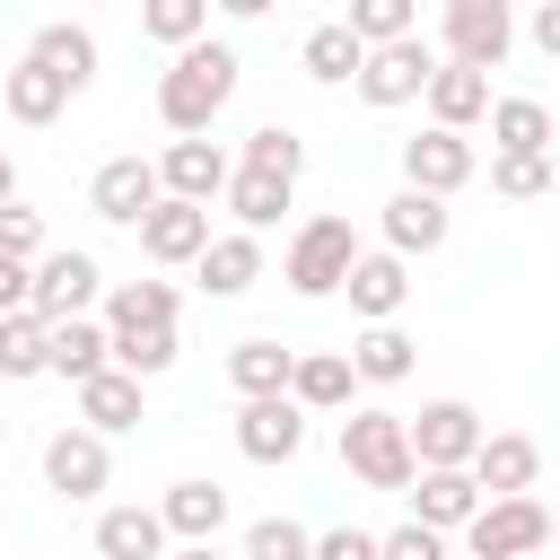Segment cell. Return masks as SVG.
Here are the masks:
<instances>
[{"label":"cell","instance_id":"6da1fadb","mask_svg":"<svg viewBox=\"0 0 560 560\" xmlns=\"http://www.w3.org/2000/svg\"><path fill=\"white\" fill-rule=\"evenodd\" d=\"M236 70H245V61H236L228 44H210V35L184 44V52L158 70V114H166V131H175V140L210 131V122L228 114V96H236Z\"/></svg>","mask_w":560,"mask_h":560},{"label":"cell","instance_id":"7a4b0ae2","mask_svg":"<svg viewBox=\"0 0 560 560\" xmlns=\"http://www.w3.org/2000/svg\"><path fill=\"white\" fill-rule=\"evenodd\" d=\"M341 472L350 481H368V490H411V429H402V411H350L341 420Z\"/></svg>","mask_w":560,"mask_h":560},{"label":"cell","instance_id":"3957f363","mask_svg":"<svg viewBox=\"0 0 560 560\" xmlns=\"http://www.w3.org/2000/svg\"><path fill=\"white\" fill-rule=\"evenodd\" d=\"M350 262H359V236H350V219H341V210H324V219H306V228L289 236L280 280H289L298 298H341Z\"/></svg>","mask_w":560,"mask_h":560},{"label":"cell","instance_id":"277c9868","mask_svg":"<svg viewBox=\"0 0 560 560\" xmlns=\"http://www.w3.org/2000/svg\"><path fill=\"white\" fill-rule=\"evenodd\" d=\"M542 542H551V508H542L534 490L481 499L472 525H464V560H525V551H542Z\"/></svg>","mask_w":560,"mask_h":560},{"label":"cell","instance_id":"5b68a950","mask_svg":"<svg viewBox=\"0 0 560 560\" xmlns=\"http://www.w3.org/2000/svg\"><path fill=\"white\" fill-rule=\"evenodd\" d=\"M402 429H411V464H420V472L472 464V446L490 438V429H481V411H472L464 394H438V402H420V420H402Z\"/></svg>","mask_w":560,"mask_h":560},{"label":"cell","instance_id":"8992f818","mask_svg":"<svg viewBox=\"0 0 560 560\" xmlns=\"http://www.w3.org/2000/svg\"><path fill=\"white\" fill-rule=\"evenodd\" d=\"M508 44H516V0H446V61L490 79Z\"/></svg>","mask_w":560,"mask_h":560},{"label":"cell","instance_id":"52a82bcc","mask_svg":"<svg viewBox=\"0 0 560 560\" xmlns=\"http://www.w3.org/2000/svg\"><path fill=\"white\" fill-rule=\"evenodd\" d=\"M429 79H438V52H429L420 35H394V44H376V52L359 61V79H350V88H359L376 114H394V105H411Z\"/></svg>","mask_w":560,"mask_h":560},{"label":"cell","instance_id":"ba28073f","mask_svg":"<svg viewBox=\"0 0 560 560\" xmlns=\"http://www.w3.org/2000/svg\"><path fill=\"white\" fill-rule=\"evenodd\" d=\"M105 298V271H96V254H79V245H52V254H35V315L44 324H70V315H88Z\"/></svg>","mask_w":560,"mask_h":560},{"label":"cell","instance_id":"9c48e42d","mask_svg":"<svg viewBox=\"0 0 560 560\" xmlns=\"http://www.w3.org/2000/svg\"><path fill=\"white\" fill-rule=\"evenodd\" d=\"M158 158H105L96 175H88V210L105 219V228H140L149 210H158Z\"/></svg>","mask_w":560,"mask_h":560},{"label":"cell","instance_id":"30bf717a","mask_svg":"<svg viewBox=\"0 0 560 560\" xmlns=\"http://www.w3.org/2000/svg\"><path fill=\"white\" fill-rule=\"evenodd\" d=\"M105 481H114V446H105L96 429L70 420V429L44 438V490H61V499H96Z\"/></svg>","mask_w":560,"mask_h":560},{"label":"cell","instance_id":"8fae6325","mask_svg":"<svg viewBox=\"0 0 560 560\" xmlns=\"http://www.w3.org/2000/svg\"><path fill=\"white\" fill-rule=\"evenodd\" d=\"M472 166H481V158H472L464 131H438V122H429V131L402 140V184H411V192H438V201H446V192L472 184Z\"/></svg>","mask_w":560,"mask_h":560},{"label":"cell","instance_id":"7c38bea8","mask_svg":"<svg viewBox=\"0 0 560 560\" xmlns=\"http://www.w3.org/2000/svg\"><path fill=\"white\" fill-rule=\"evenodd\" d=\"M306 446V411L289 394H262V402H236V455L245 464H298Z\"/></svg>","mask_w":560,"mask_h":560},{"label":"cell","instance_id":"4fadbf2b","mask_svg":"<svg viewBox=\"0 0 560 560\" xmlns=\"http://www.w3.org/2000/svg\"><path fill=\"white\" fill-rule=\"evenodd\" d=\"M228 175H236V158L210 140V131H192V140H166V158H158V184L175 192V201H219L228 192Z\"/></svg>","mask_w":560,"mask_h":560},{"label":"cell","instance_id":"5bb4252c","mask_svg":"<svg viewBox=\"0 0 560 560\" xmlns=\"http://www.w3.org/2000/svg\"><path fill=\"white\" fill-rule=\"evenodd\" d=\"M464 472H472V490H481V499H516V490H534V481H542V446H534L525 429H490V438L472 446V464H464Z\"/></svg>","mask_w":560,"mask_h":560},{"label":"cell","instance_id":"9a60e30c","mask_svg":"<svg viewBox=\"0 0 560 560\" xmlns=\"http://www.w3.org/2000/svg\"><path fill=\"white\" fill-rule=\"evenodd\" d=\"M446 236H455V210H446L438 192H411V184H402V192L385 201V254L411 262V254H438Z\"/></svg>","mask_w":560,"mask_h":560},{"label":"cell","instance_id":"2e32d148","mask_svg":"<svg viewBox=\"0 0 560 560\" xmlns=\"http://www.w3.org/2000/svg\"><path fill=\"white\" fill-rule=\"evenodd\" d=\"M201 245H210V210L158 192V210L140 219V254H149V262H201Z\"/></svg>","mask_w":560,"mask_h":560},{"label":"cell","instance_id":"e0dca14e","mask_svg":"<svg viewBox=\"0 0 560 560\" xmlns=\"http://www.w3.org/2000/svg\"><path fill=\"white\" fill-rule=\"evenodd\" d=\"M341 298H350L359 324H394L402 298H411V262H402V254H359L350 280H341Z\"/></svg>","mask_w":560,"mask_h":560},{"label":"cell","instance_id":"ac0fdd59","mask_svg":"<svg viewBox=\"0 0 560 560\" xmlns=\"http://www.w3.org/2000/svg\"><path fill=\"white\" fill-rule=\"evenodd\" d=\"M402 499H411V525H429V534H464L472 508H481V490H472L464 464H446V472H411Z\"/></svg>","mask_w":560,"mask_h":560},{"label":"cell","instance_id":"d6986e66","mask_svg":"<svg viewBox=\"0 0 560 560\" xmlns=\"http://www.w3.org/2000/svg\"><path fill=\"white\" fill-rule=\"evenodd\" d=\"M490 158H551V105L542 96H490Z\"/></svg>","mask_w":560,"mask_h":560},{"label":"cell","instance_id":"ffe728a7","mask_svg":"<svg viewBox=\"0 0 560 560\" xmlns=\"http://www.w3.org/2000/svg\"><path fill=\"white\" fill-rule=\"evenodd\" d=\"M79 394V429H96V438H122V429H140V376H122V368H96L88 385H70Z\"/></svg>","mask_w":560,"mask_h":560},{"label":"cell","instance_id":"44dd1931","mask_svg":"<svg viewBox=\"0 0 560 560\" xmlns=\"http://www.w3.org/2000/svg\"><path fill=\"white\" fill-rule=\"evenodd\" d=\"M420 96H429V122H438V131H472V122L490 114V79L464 70V61H438V79H429Z\"/></svg>","mask_w":560,"mask_h":560},{"label":"cell","instance_id":"7402d4cb","mask_svg":"<svg viewBox=\"0 0 560 560\" xmlns=\"http://www.w3.org/2000/svg\"><path fill=\"white\" fill-rule=\"evenodd\" d=\"M350 350H298V368H289V402L298 411H350Z\"/></svg>","mask_w":560,"mask_h":560},{"label":"cell","instance_id":"603a6c76","mask_svg":"<svg viewBox=\"0 0 560 560\" xmlns=\"http://www.w3.org/2000/svg\"><path fill=\"white\" fill-rule=\"evenodd\" d=\"M158 516H166V542H219L228 490H219V481H175V490L158 499Z\"/></svg>","mask_w":560,"mask_h":560},{"label":"cell","instance_id":"cb8c5ba5","mask_svg":"<svg viewBox=\"0 0 560 560\" xmlns=\"http://www.w3.org/2000/svg\"><path fill=\"white\" fill-rule=\"evenodd\" d=\"M26 61H44V70H52V79L79 96V88L96 79V35H88V26H70V18H52V26H35Z\"/></svg>","mask_w":560,"mask_h":560},{"label":"cell","instance_id":"d4e9b609","mask_svg":"<svg viewBox=\"0 0 560 560\" xmlns=\"http://www.w3.org/2000/svg\"><path fill=\"white\" fill-rule=\"evenodd\" d=\"M0 105H9V122L44 131V122H61V114H70V88H61L44 61H18V70L0 79Z\"/></svg>","mask_w":560,"mask_h":560},{"label":"cell","instance_id":"484cf974","mask_svg":"<svg viewBox=\"0 0 560 560\" xmlns=\"http://www.w3.org/2000/svg\"><path fill=\"white\" fill-rule=\"evenodd\" d=\"M192 271H201L210 298H245V289L262 280V236H245V228H236V236H210Z\"/></svg>","mask_w":560,"mask_h":560},{"label":"cell","instance_id":"4316f807","mask_svg":"<svg viewBox=\"0 0 560 560\" xmlns=\"http://www.w3.org/2000/svg\"><path fill=\"white\" fill-rule=\"evenodd\" d=\"M175 315H184L175 280H114L105 289V332H149V324H175Z\"/></svg>","mask_w":560,"mask_h":560},{"label":"cell","instance_id":"83f0119b","mask_svg":"<svg viewBox=\"0 0 560 560\" xmlns=\"http://www.w3.org/2000/svg\"><path fill=\"white\" fill-rule=\"evenodd\" d=\"M96 560H166V516L158 508H105L96 516Z\"/></svg>","mask_w":560,"mask_h":560},{"label":"cell","instance_id":"f1b7e54d","mask_svg":"<svg viewBox=\"0 0 560 560\" xmlns=\"http://www.w3.org/2000/svg\"><path fill=\"white\" fill-rule=\"evenodd\" d=\"M289 368H298V350H280V341H236L228 350V385H236V402H262V394H289Z\"/></svg>","mask_w":560,"mask_h":560},{"label":"cell","instance_id":"f546056e","mask_svg":"<svg viewBox=\"0 0 560 560\" xmlns=\"http://www.w3.org/2000/svg\"><path fill=\"white\" fill-rule=\"evenodd\" d=\"M359 61H368V44H359L341 18H332V26H315V35L298 44V70H306L315 88H350V79H359Z\"/></svg>","mask_w":560,"mask_h":560},{"label":"cell","instance_id":"4dcf8cb0","mask_svg":"<svg viewBox=\"0 0 560 560\" xmlns=\"http://www.w3.org/2000/svg\"><path fill=\"white\" fill-rule=\"evenodd\" d=\"M96 368H114V332H105L96 315H70V324H52V376L88 385Z\"/></svg>","mask_w":560,"mask_h":560},{"label":"cell","instance_id":"1f68e13d","mask_svg":"<svg viewBox=\"0 0 560 560\" xmlns=\"http://www.w3.org/2000/svg\"><path fill=\"white\" fill-rule=\"evenodd\" d=\"M411 350H420V341H411L402 324H368V332L350 341V376H359V385H402V376H411Z\"/></svg>","mask_w":560,"mask_h":560},{"label":"cell","instance_id":"d6a6232c","mask_svg":"<svg viewBox=\"0 0 560 560\" xmlns=\"http://www.w3.org/2000/svg\"><path fill=\"white\" fill-rule=\"evenodd\" d=\"M0 376H52V324L26 306V315H0Z\"/></svg>","mask_w":560,"mask_h":560},{"label":"cell","instance_id":"836d02e7","mask_svg":"<svg viewBox=\"0 0 560 560\" xmlns=\"http://www.w3.org/2000/svg\"><path fill=\"white\" fill-rule=\"evenodd\" d=\"M289 192H298V184H280V175H254V166H236L219 201L236 210V228H245V236H262V228H271V219L289 210Z\"/></svg>","mask_w":560,"mask_h":560},{"label":"cell","instance_id":"e575fe53","mask_svg":"<svg viewBox=\"0 0 560 560\" xmlns=\"http://www.w3.org/2000/svg\"><path fill=\"white\" fill-rule=\"evenodd\" d=\"M140 35L166 44V52H184V44L210 35V0H140Z\"/></svg>","mask_w":560,"mask_h":560},{"label":"cell","instance_id":"d590c367","mask_svg":"<svg viewBox=\"0 0 560 560\" xmlns=\"http://www.w3.org/2000/svg\"><path fill=\"white\" fill-rule=\"evenodd\" d=\"M236 166H254V175H280V184H298L306 175V140L289 131V122H262V131H245V158Z\"/></svg>","mask_w":560,"mask_h":560},{"label":"cell","instance_id":"8d00e7d4","mask_svg":"<svg viewBox=\"0 0 560 560\" xmlns=\"http://www.w3.org/2000/svg\"><path fill=\"white\" fill-rule=\"evenodd\" d=\"M175 350H184V341H175V324L114 332V368H122V376H140V385H149V376H166V368H175Z\"/></svg>","mask_w":560,"mask_h":560},{"label":"cell","instance_id":"74e56055","mask_svg":"<svg viewBox=\"0 0 560 560\" xmlns=\"http://www.w3.org/2000/svg\"><path fill=\"white\" fill-rule=\"evenodd\" d=\"M368 52L376 44H394V35H420V0H350V18H341Z\"/></svg>","mask_w":560,"mask_h":560},{"label":"cell","instance_id":"f35d334b","mask_svg":"<svg viewBox=\"0 0 560 560\" xmlns=\"http://www.w3.org/2000/svg\"><path fill=\"white\" fill-rule=\"evenodd\" d=\"M245 560H315V534L298 516H254L245 525Z\"/></svg>","mask_w":560,"mask_h":560},{"label":"cell","instance_id":"ab89813d","mask_svg":"<svg viewBox=\"0 0 560 560\" xmlns=\"http://www.w3.org/2000/svg\"><path fill=\"white\" fill-rule=\"evenodd\" d=\"M490 192L499 201H542L551 192V158H490Z\"/></svg>","mask_w":560,"mask_h":560},{"label":"cell","instance_id":"60d3db41","mask_svg":"<svg viewBox=\"0 0 560 560\" xmlns=\"http://www.w3.org/2000/svg\"><path fill=\"white\" fill-rule=\"evenodd\" d=\"M0 254H9V262H35V254H44V210L0 201Z\"/></svg>","mask_w":560,"mask_h":560},{"label":"cell","instance_id":"b9f144b4","mask_svg":"<svg viewBox=\"0 0 560 560\" xmlns=\"http://www.w3.org/2000/svg\"><path fill=\"white\" fill-rule=\"evenodd\" d=\"M376 560H455V551L429 525H394V534H376Z\"/></svg>","mask_w":560,"mask_h":560},{"label":"cell","instance_id":"7bdbcfd3","mask_svg":"<svg viewBox=\"0 0 560 560\" xmlns=\"http://www.w3.org/2000/svg\"><path fill=\"white\" fill-rule=\"evenodd\" d=\"M315 560H376V534H359V525H332V534H315Z\"/></svg>","mask_w":560,"mask_h":560},{"label":"cell","instance_id":"ee69618b","mask_svg":"<svg viewBox=\"0 0 560 560\" xmlns=\"http://www.w3.org/2000/svg\"><path fill=\"white\" fill-rule=\"evenodd\" d=\"M26 298H35V262H9L0 254V315H26Z\"/></svg>","mask_w":560,"mask_h":560},{"label":"cell","instance_id":"f6af8a7d","mask_svg":"<svg viewBox=\"0 0 560 560\" xmlns=\"http://www.w3.org/2000/svg\"><path fill=\"white\" fill-rule=\"evenodd\" d=\"M525 35H534V52H542V61H560V0H542Z\"/></svg>","mask_w":560,"mask_h":560},{"label":"cell","instance_id":"bcb514c9","mask_svg":"<svg viewBox=\"0 0 560 560\" xmlns=\"http://www.w3.org/2000/svg\"><path fill=\"white\" fill-rule=\"evenodd\" d=\"M210 9H228V18H262L271 0H210Z\"/></svg>","mask_w":560,"mask_h":560},{"label":"cell","instance_id":"7dc6e473","mask_svg":"<svg viewBox=\"0 0 560 560\" xmlns=\"http://www.w3.org/2000/svg\"><path fill=\"white\" fill-rule=\"evenodd\" d=\"M166 560H219V542H175Z\"/></svg>","mask_w":560,"mask_h":560},{"label":"cell","instance_id":"c3c4849f","mask_svg":"<svg viewBox=\"0 0 560 560\" xmlns=\"http://www.w3.org/2000/svg\"><path fill=\"white\" fill-rule=\"evenodd\" d=\"M0 201H18V166H9V149H0Z\"/></svg>","mask_w":560,"mask_h":560},{"label":"cell","instance_id":"681fc988","mask_svg":"<svg viewBox=\"0 0 560 560\" xmlns=\"http://www.w3.org/2000/svg\"><path fill=\"white\" fill-rule=\"evenodd\" d=\"M551 542H560V508H551Z\"/></svg>","mask_w":560,"mask_h":560},{"label":"cell","instance_id":"f907efd6","mask_svg":"<svg viewBox=\"0 0 560 560\" xmlns=\"http://www.w3.org/2000/svg\"><path fill=\"white\" fill-rule=\"evenodd\" d=\"M0 438H9V420H0Z\"/></svg>","mask_w":560,"mask_h":560}]
</instances>
